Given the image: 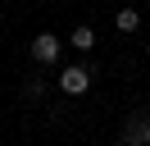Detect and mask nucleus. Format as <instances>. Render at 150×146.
I'll return each instance as SVG.
<instances>
[{
	"instance_id": "nucleus-2",
	"label": "nucleus",
	"mask_w": 150,
	"mask_h": 146,
	"mask_svg": "<svg viewBox=\"0 0 150 146\" xmlns=\"http://www.w3.org/2000/svg\"><path fill=\"white\" fill-rule=\"evenodd\" d=\"M59 87L68 91V96H82L86 87H91V69H82V64H73V69L59 73Z\"/></svg>"
},
{
	"instance_id": "nucleus-3",
	"label": "nucleus",
	"mask_w": 150,
	"mask_h": 146,
	"mask_svg": "<svg viewBox=\"0 0 150 146\" xmlns=\"http://www.w3.org/2000/svg\"><path fill=\"white\" fill-rule=\"evenodd\" d=\"M32 59H37V64H55V59H59V41H55L50 32L32 36Z\"/></svg>"
},
{
	"instance_id": "nucleus-5",
	"label": "nucleus",
	"mask_w": 150,
	"mask_h": 146,
	"mask_svg": "<svg viewBox=\"0 0 150 146\" xmlns=\"http://www.w3.org/2000/svg\"><path fill=\"white\" fill-rule=\"evenodd\" d=\"M73 46H77V50H91V46H96V32H91V27H77V32H73Z\"/></svg>"
},
{
	"instance_id": "nucleus-6",
	"label": "nucleus",
	"mask_w": 150,
	"mask_h": 146,
	"mask_svg": "<svg viewBox=\"0 0 150 146\" xmlns=\"http://www.w3.org/2000/svg\"><path fill=\"white\" fill-rule=\"evenodd\" d=\"M146 55H150V46H146Z\"/></svg>"
},
{
	"instance_id": "nucleus-1",
	"label": "nucleus",
	"mask_w": 150,
	"mask_h": 146,
	"mask_svg": "<svg viewBox=\"0 0 150 146\" xmlns=\"http://www.w3.org/2000/svg\"><path fill=\"white\" fill-rule=\"evenodd\" d=\"M118 146H150V114H132L127 119V128H123V137H118Z\"/></svg>"
},
{
	"instance_id": "nucleus-4",
	"label": "nucleus",
	"mask_w": 150,
	"mask_h": 146,
	"mask_svg": "<svg viewBox=\"0 0 150 146\" xmlns=\"http://www.w3.org/2000/svg\"><path fill=\"white\" fill-rule=\"evenodd\" d=\"M114 23H118V32H137V23H141V14H137V9H123V14L114 18Z\"/></svg>"
}]
</instances>
